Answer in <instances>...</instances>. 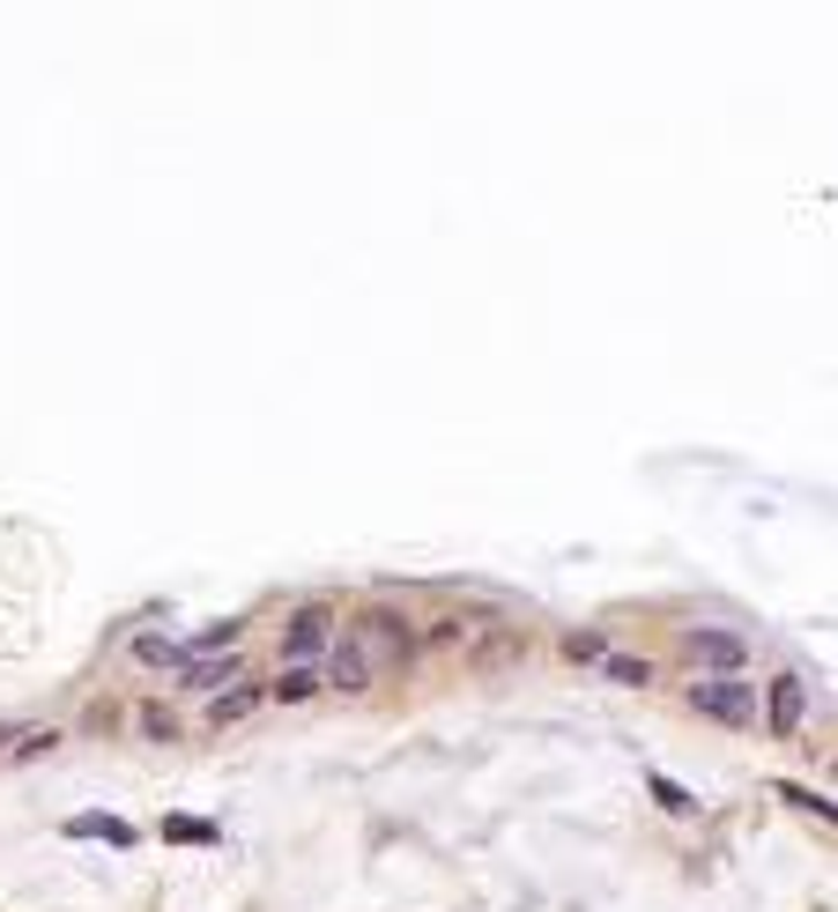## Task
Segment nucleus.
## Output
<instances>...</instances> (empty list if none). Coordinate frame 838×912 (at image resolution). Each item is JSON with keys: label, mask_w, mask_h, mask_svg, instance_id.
<instances>
[{"label": "nucleus", "mask_w": 838, "mask_h": 912, "mask_svg": "<svg viewBox=\"0 0 838 912\" xmlns=\"http://www.w3.org/2000/svg\"><path fill=\"white\" fill-rule=\"evenodd\" d=\"M691 713L720 719V727H757V691H749V675H697Z\"/></svg>", "instance_id": "obj_1"}, {"label": "nucleus", "mask_w": 838, "mask_h": 912, "mask_svg": "<svg viewBox=\"0 0 838 912\" xmlns=\"http://www.w3.org/2000/svg\"><path fill=\"white\" fill-rule=\"evenodd\" d=\"M327 645H334V609H297L290 623H282V661L290 667H312V661H327Z\"/></svg>", "instance_id": "obj_2"}, {"label": "nucleus", "mask_w": 838, "mask_h": 912, "mask_svg": "<svg viewBox=\"0 0 838 912\" xmlns=\"http://www.w3.org/2000/svg\"><path fill=\"white\" fill-rule=\"evenodd\" d=\"M356 645H364L371 667H394V661H408V623L386 616V609H371V616L356 623Z\"/></svg>", "instance_id": "obj_3"}, {"label": "nucleus", "mask_w": 838, "mask_h": 912, "mask_svg": "<svg viewBox=\"0 0 838 912\" xmlns=\"http://www.w3.org/2000/svg\"><path fill=\"white\" fill-rule=\"evenodd\" d=\"M801 719H809V683L801 675H772V697H765V727L772 735H801Z\"/></svg>", "instance_id": "obj_4"}, {"label": "nucleus", "mask_w": 838, "mask_h": 912, "mask_svg": "<svg viewBox=\"0 0 838 912\" xmlns=\"http://www.w3.org/2000/svg\"><path fill=\"white\" fill-rule=\"evenodd\" d=\"M683 653L697 667H713V675H742V661H749V645L735 631H683Z\"/></svg>", "instance_id": "obj_5"}, {"label": "nucleus", "mask_w": 838, "mask_h": 912, "mask_svg": "<svg viewBox=\"0 0 838 912\" xmlns=\"http://www.w3.org/2000/svg\"><path fill=\"white\" fill-rule=\"evenodd\" d=\"M320 683H334V691H364V683H371V661H364V645H356V631H334Z\"/></svg>", "instance_id": "obj_6"}, {"label": "nucleus", "mask_w": 838, "mask_h": 912, "mask_svg": "<svg viewBox=\"0 0 838 912\" xmlns=\"http://www.w3.org/2000/svg\"><path fill=\"white\" fill-rule=\"evenodd\" d=\"M260 697H268V691H260L252 675H238L230 691H216V697H208V719H216V727H238V719H252V713H260Z\"/></svg>", "instance_id": "obj_7"}, {"label": "nucleus", "mask_w": 838, "mask_h": 912, "mask_svg": "<svg viewBox=\"0 0 838 912\" xmlns=\"http://www.w3.org/2000/svg\"><path fill=\"white\" fill-rule=\"evenodd\" d=\"M238 675H246V667L230 661V653H223V661H216V653H194V661L178 667V683H186V691H208V697H216V691H230Z\"/></svg>", "instance_id": "obj_8"}, {"label": "nucleus", "mask_w": 838, "mask_h": 912, "mask_svg": "<svg viewBox=\"0 0 838 912\" xmlns=\"http://www.w3.org/2000/svg\"><path fill=\"white\" fill-rule=\"evenodd\" d=\"M68 839H104V846H120V853H126V846H134V823H126V816H97V809H90V816H68Z\"/></svg>", "instance_id": "obj_9"}, {"label": "nucleus", "mask_w": 838, "mask_h": 912, "mask_svg": "<svg viewBox=\"0 0 838 912\" xmlns=\"http://www.w3.org/2000/svg\"><path fill=\"white\" fill-rule=\"evenodd\" d=\"M134 661H142V667H172V675H178L194 653H186L178 639H164V631H142V639H134Z\"/></svg>", "instance_id": "obj_10"}, {"label": "nucleus", "mask_w": 838, "mask_h": 912, "mask_svg": "<svg viewBox=\"0 0 838 912\" xmlns=\"http://www.w3.org/2000/svg\"><path fill=\"white\" fill-rule=\"evenodd\" d=\"M601 675H609V683H623V691H645V683H653V667L631 661V653H601Z\"/></svg>", "instance_id": "obj_11"}, {"label": "nucleus", "mask_w": 838, "mask_h": 912, "mask_svg": "<svg viewBox=\"0 0 838 912\" xmlns=\"http://www.w3.org/2000/svg\"><path fill=\"white\" fill-rule=\"evenodd\" d=\"M320 691V667H282V675H275V691L268 697H282V705H297V697H312Z\"/></svg>", "instance_id": "obj_12"}, {"label": "nucleus", "mask_w": 838, "mask_h": 912, "mask_svg": "<svg viewBox=\"0 0 838 912\" xmlns=\"http://www.w3.org/2000/svg\"><path fill=\"white\" fill-rule=\"evenodd\" d=\"M164 839H178V846H216L223 831H216V823H200V816H172V823H164Z\"/></svg>", "instance_id": "obj_13"}, {"label": "nucleus", "mask_w": 838, "mask_h": 912, "mask_svg": "<svg viewBox=\"0 0 838 912\" xmlns=\"http://www.w3.org/2000/svg\"><path fill=\"white\" fill-rule=\"evenodd\" d=\"M653 794H661V809H675V816H697V794H683L668 771H653Z\"/></svg>", "instance_id": "obj_14"}, {"label": "nucleus", "mask_w": 838, "mask_h": 912, "mask_svg": "<svg viewBox=\"0 0 838 912\" xmlns=\"http://www.w3.org/2000/svg\"><path fill=\"white\" fill-rule=\"evenodd\" d=\"M142 735H156V742H172V735H178V719L164 713V705H148V713H142Z\"/></svg>", "instance_id": "obj_15"}, {"label": "nucleus", "mask_w": 838, "mask_h": 912, "mask_svg": "<svg viewBox=\"0 0 838 912\" xmlns=\"http://www.w3.org/2000/svg\"><path fill=\"white\" fill-rule=\"evenodd\" d=\"M565 653H571V661H601L609 645H601V639H587V631H571V639H565Z\"/></svg>", "instance_id": "obj_16"}, {"label": "nucleus", "mask_w": 838, "mask_h": 912, "mask_svg": "<svg viewBox=\"0 0 838 912\" xmlns=\"http://www.w3.org/2000/svg\"><path fill=\"white\" fill-rule=\"evenodd\" d=\"M15 735H23V727H15V719H0V757L15 749Z\"/></svg>", "instance_id": "obj_17"}]
</instances>
